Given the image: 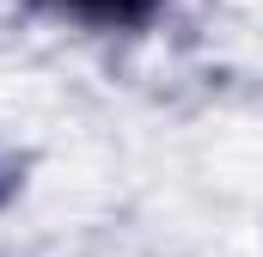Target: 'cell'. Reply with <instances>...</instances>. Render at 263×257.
I'll use <instances>...</instances> for the list:
<instances>
[{"instance_id": "cell-1", "label": "cell", "mask_w": 263, "mask_h": 257, "mask_svg": "<svg viewBox=\"0 0 263 257\" xmlns=\"http://www.w3.org/2000/svg\"><path fill=\"white\" fill-rule=\"evenodd\" d=\"M62 12L73 19H92V25H141V19H153L165 0H55Z\"/></svg>"}]
</instances>
